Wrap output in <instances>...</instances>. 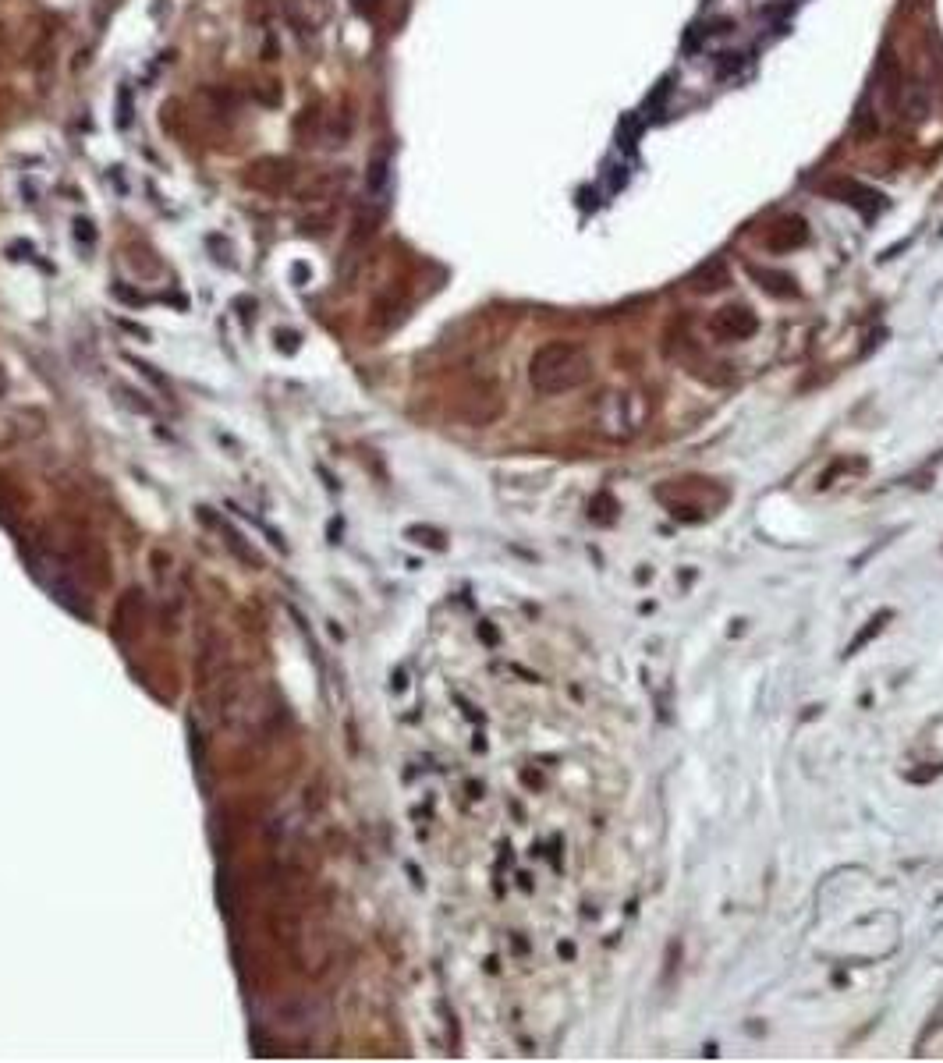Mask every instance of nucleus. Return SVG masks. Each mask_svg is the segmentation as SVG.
<instances>
[{"label": "nucleus", "mask_w": 943, "mask_h": 1063, "mask_svg": "<svg viewBox=\"0 0 943 1063\" xmlns=\"http://www.w3.org/2000/svg\"><path fill=\"white\" fill-rule=\"evenodd\" d=\"M561 957L564 961H571V957H575V947H571V943H561Z\"/></svg>", "instance_id": "19"}, {"label": "nucleus", "mask_w": 943, "mask_h": 1063, "mask_svg": "<svg viewBox=\"0 0 943 1063\" xmlns=\"http://www.w3.org/2000/svg\"><path fill=\"white\" fill-rule=\"evenodd\" d=\"M766 249L770 252H795L802 249L805 241H809V224H805V217H798V213H791V217H780L777 224L770 227V234H766Z\"/></svg>", "instance_id": "8"}, {"label": "nucleus", "mask_w": 943, "mask_h": 1063, "mask_svg": "<svg viewBox=\"0 0 943 1063\" xmlns=\"http://www.w3.org/2000/svg\"><path fill=\"white\" fill-rule=\"evenodd\" d=\"M390 188H394V153H390V146H380L366 167V199L362 202H369V206L387 213Z\"/></svg>", "instance_id": "6"}, {"label": "nucleus", "mask_w": 943, "mask_h": 1063, "mask_svg": "<svg viewBox=\"0 0 943 1063\" xmlns=\"http://www.w3.org/2000/svg\"><path fill=\"white\" fill-rule=\"evenodd\" d=\"M142 617V592H128L121 603H117V617H114V635L117 638H128V631L139 624Z\"/></svg>", "instance_id": "14"}, {"label": "nucleus", "mask_w": 943, "mask_h": 1063, "mask_svg": "<svg viewBox=\"0 0 943 1063\" xmlns=\"http://www.w3.org/2000/svg\"><path fill=\"white\" fill-rule=\"evenodd\" d=\"M827 195L848 202L851 210L866 213V217H876V213H880V206H883V195L873 192V188H866V185H858V181H830Z\"/></svg>", "instance_id": "9"}, {"label": "nucleus", "mask_w": 943, "mask_h": 1063, "mask_svg": "<svg viewBox=\"0 0 943 1063\" xmlns=\"http://www.w3.org/2000/svg\"><path fill=\"white\" fill-rule=\"evenodd\" d=\"M195 511H199V518H203V521H206V525H217V528H220V536H224L227 550H231V553H234V557L242 560V564H245V567H263V557H259V553H256V550H252V546H249V543H245V539H242V536H238V532H234V528H231V525H227V521H224V518H217V514H213V511H210V507H195Z\"/></svg>", "instance_id": "10"}, {"label": "nucleus", "mask_w": 943, "mask_h": 1063, "mask_svg": "<svg viewBox=\"0 0 943 1063\" xmlns=\"http://www.w3.org/2000/svg\"><path fill=\"white\" fill-rule=\"evenodd\" d=\"M284 11H288V18L298 25V29H309L316 32L323 22H327L330 15V0H284Z\"/></svg>", "instance_id": "12"}, {"label": "nucleus", "mask_w": 943, "mask_h": 1063, "mask_svg": "<svg viewBox=\"0 0 943 1063\" xmlns=\"http://www.w3.org/2000/svg\"><path fill=\"white\" fill-rule=\"evenodd\" d=\"M461 419H468L472 426H490L493 419H500V412H504V397H500V390L493 387V383H479V387H472L465 397H461Z\"/></svg>", "instance_id": "7"}, {"label": "nucleus", "mask_w": 943, "mask_h": 1063, "mask_svg": "<svg viewBox=\"0 0 943 1063\" xmlns=\"http://www.w3.org/2000/svg\"><path fill=\"white\" fill-rule=\"evenodd\" d=\"M749 277L756 280V284L766 291V295H773V298H798V284H795V277H791V273L763 270V266H749Z\"/></svg>", "instance_id": "13"}, {"label": "nucleus", "mask_w": 943, "mask_h": 1063, "mask_svg": "<svg viewBox=\"0 0 943 1063\" xmlns=\"http://www.w3.org/2000/svg\"><path fill=\"white\" fill-rule=\"evenodd\" d=\"M593 376V358L585 355L582 344L571 341H546L543 348H536L529 362V383L536 394H568L589 383Z\"/></svg>", "instance_id": "1"}, {"label": "nucleus", "mask_w": 943, "mask_h": 1063, "mask_svg": "<svg viewBox=\"0 0 943 1063\" xmlns=\"http://www.w3.org/2000/svg\"><path fill=\"white\" fill-rule=\"evenodd\" d=\"M405 536L408 539H415V543H422V546H429V550H444V532H437V528H422V525H412V528H408V532H405Z\"/></svg>", "instance_id": "16"}, {"label": "nucleus", "mask_w": 943, "mask_h": 1063, "mask_svg": "<svg viewBox=\"0 0 943 1063\" xmlns=\"http://www.w3.org/2000/svg\"><path fill=\"white\" fill-rule=\"evenodd\" d=\"M4 390H8V376H4V369H0V397H4Z\"/></svg>", "instance_id": "21"}, {"label": "nucleus", "mask_w": 943, "mask_h": 1063, "mask_svg": "<svg viewBox=\"0 0 943 1063\" xmlns=\"http://www.w3.org/2000/svg\"><path fill=\"white\" fill-rule=\"evenodd\" d=\"M380 4H383V0H351V8L359 11V15H366V18H373L376 11H380Z\"/></svg>", "instance_id": "17"}, {"label": "nucleus", "mask_w": 943, "mask_h": 1063, "mask_svg": "<svg viewBox=\"0 0 943 1063\" xmlns=\"http://www.w3.org/2000/svg\"><path fill=\"white\" fill-rule=\"evenodd\" d=\"M678 957H681V943L674 939V943H671V957H667V982H671L674 971H678Z\"/></svg>", "instance_id": "18"}, {"label": "nucleus", "mask_w": 943, "mask_h": 1063, "mask_svg": "<svg viewBox=\"0 0 943 1063\" xmlns=\"http://www.w3.org/2000/svg\"><path fill=\"white\" fill-rule=\"evenodd\" d=\"M25 560H29V571L32 578H36L43 589L50 592V599L54 603H61L68 613H75V617H93V606H89V599L82 596V589H78V582L68 575V567H61L57 560H50L47 553H25Z\"/></svg>", "instance_id": "2"}, {"label": "nucleus", "mask_w": 943, "mask_h": 1063, "mask_svg": "<svg viewBox=\"0 0 943 1063\" xmlns=\"http://www.w3.org/2000/svg\"><path fill=\"white\" fill-rule=\"evenodd\" d=\"M710 330L720 341H749L759 334V316L745 302H731L717 309V316L710 319Z\"/></svg>", "instance_id": "5"}, {"label": "nucleus", "mask_w": 943, "mask_h": 1063, "mask_svg": "<svg viewBox=\"0 0 943 1063\" xmlns=\"http://www.w3.org/2000/svg\"><path fill=\"white\" fill-rule=\"evenodd\" d=\"M242 181L259 195H284L295 188V163L288 156H259L245 167Z\"/></svg>", "instance_id": "3"}, {"label": "nucleus", "mask_w": 943, "mask_h": 1063, "mask_svg": "<svg viewBox=\"0 0 943 1063\" xmlns=\"http://www.w3.org/2000/svg\"><path fill=\"white\" fill-rule=\"evenodd\" d=\"M483 638H486V642H497V631L486 628V624H483Z\"/></svg>", "instance_id": "20"}, {"label": "nucleus", "mask_w": 943, "mask_h": 1063, "mask_svg": "<svg viewBox=\"0 0 943 1063\" xmlns=\"http://www.w3.org/2000/svg\"><path fill=\"white\" fill-rule=\"evenodd\" d=\"M727 284H731V270H727L724 259H710V263H702L699 270L688 277V288H692L695 295H717V291H724Z\"/></svg>", "instance_id": "11"}, {"label": "nucleus", "mask_w": 943, "mask_h": 1063, "mask_svg": "<svg viewBox=\"0 0 943 1063\" xmlns=\"http://www.w3.org/2000/svg\"><path fill=\"white\" fill-rule=\"evenodd\" d=\"M344 185H348L344 167H323V171H312L302 185H295V199L302 206H330L344 192Z\"/></svg>", "instance_id": "4"}, {"label": "nucleus", "mask_w": 943, "mask_h": 1063, "mask_svg": "<svg viewBox=\"0 0 943 1063\" xmlns=\"http://www.w3.org/2000/svg\"><path fill=\"white\" fill-rule=\"evenodd\" d=\"M890 617H894V613H890V610H880V613H873V617H869V624H866V628H862V635H855V638H851V645H848V656H855V652H858V649H866V645H869V642H873V638H876V635H880V631H883V628H887V624H890Z\"/></svg>", "instance_id": "15"}]
</instances>
